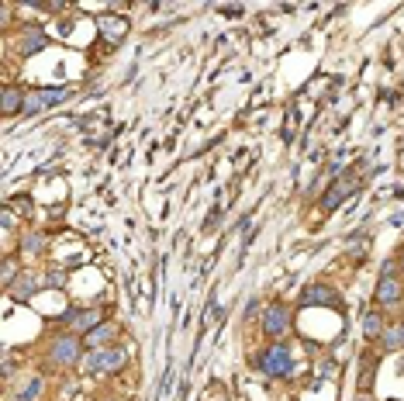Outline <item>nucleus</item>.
Here are the masks:
<instances>
[{"mask_svg":"<svg viewBox=\"0 0 404 401\" xmlns=\"http://www.w3.org/2000/svg\"><path fill=\"white\" fill-rule=\"evenodd\" d=\"M377 343H380V349H384V353H401V349H404V322H391V325H387V332H384Z\"/></svg>","mask_w":404,"mask_h":401,"instance_id":"obj_16","label":"nucleus"},{"mask_svg":"<svg viewBox=\"0 0 404 401\" xmlns=\"http://www.w3.org/2000/svg\"><path fill=\"white\" fill-rule=\"evenodd\" d=\"M118 336H121V329H118L114 322H104V325L90 329V332L83 336V349H87V353H94V349H107V346H118Z\"/></svg>","mask_w":404,"mask_h":401,"instance_id":"obj_11","label":"nucleus"},{"mask_svg":"<svg viewBox=\"0 0 404 401\" xmlns=\"http://www.w3.org/2000/svg\"><path fill=\"white\" fill-rule=\"evenodd\" d=\"M259 329L270 343H280L291 329H294V308H287L284 301H270L263 308V318H259Z\"/></svg>","mask_w":404,"mask_h":401,"instance_id":"obj_4","label":"nucleus"},{"mask_svg":"<svg viewBox=\"0 0 404 401\" xmlns=\"http://www.w3.org/2000/svg\"><path fill=\"white\" fill-rule=\"evenodd\" d=\"M356 191H359V177H356V170H346V173H339V177L332 180V187L321 194L318 207H321V211H335L342 200L353 198Z\"/></svg>","mask_w":404,"mask_h":401,"instance_id":"obj_6","label":"nucleus"},{"mask_svg":"<svg viewBox=\"0 0 404 401\" xmlns=\"http://www.w3.org/2000/svg\"><path fill=\"white\" fill-rule=\"evenodd\" d=\"M45 242H49V235H45V232H21L17 256H21V260H35V256H42V253H45Z\"/></svg>","mask_w":404,"mask_h":401,"instance_id":"obj_13","label":"nucleus"},{"mask_svg":"<svg viewBox=\"0 0 404 401\" xmlns=\"http://www.w3.org/2000/svg\"><path fill=\"white\" fill-rule=\"evenodd\" d=\"M45 45H49V38H45V31H42L38 24H24V28H21V35H17V52H21L24 59L45 52Z\"/></svg>","mask_w":404,"mask_h":401,"instance_id":"obj_12","label":"nucleus"},{"mask_svg":"<svg viewBox=\"0 0 404 401\" xmlns=\"http://www.w3.org/2000/svg\"><path fill=\"white\" fill-rule=\"evenodd\" d=\"M301 308H342V301H339V291L335 288H328V284H307L301 291V298H298Z\"/></svg>","mask_w":404,"mask_h":401,"instance_id":"obj_9","label":"nucleus"},{"mask_svg":"<svg viewBox=\"0 0 404 401\" xmlns=\"http://www.w3.org/2000/svg\"><path fill=\"white\" fill-rule=\"evenodd\" d=\"M398 263H401V274H404V246L398 249Z\"/></svg>","mask_w":404,"mask_h":401,"instance_id":"obj_24","label":"nucleus"},{"mask_svg":"<svg viewBox=\"0 0 404 401\" xmlns=\"http://www.w3.org/2000/svg\"><path fill=\"white\" fill-rule=\"evenodd\" d=\"M42 291H45V270H31V267H24L17 281L7 288V294L14 301H35Z\"/></svg>","mask_w":404,"mask_h":401,"instance_id":"obj_7","label":"nucleus"},{"mask_svg":"<svg viewBox=\"0 0 404 401\" xmlns=\"http://www.w3.org/2000/svg\"><path fill=\"white\" fill-rule=\"evenodd\" d=\"M252 363H256V370H259L263 377H270V381H287V377L294 374V356H291V346H287V343H270L266 349H259V353L252 356Z\"/></svg>","mask_w":404,"mask_h":401,"instance_id":"obj_2","label":"nucleus"},{"mask_svg":"<svg viewBox=\"0 0 404 401\" xmlns=\"http://www.w3.org/2000/svg\"><path fill=\"white\" fill-rule=\"evenodd\" d=\"M87 374H118V370H124L128 367V353H124V346H107V349H94V353H87L83 356V363H80Z\"/></svg>","mask_w":404,"mask_h":401,"instance_id":"obj_5","label":"nucleus"},{"mask_svg":"<svg viewBox=\"0 0 404 401\" xmlns=\"http://www.w3.org/2000/svg\"><path fill=\"white\" fill-rule=\"evenodd\" d=\"M63 325H66V332H73V336H87L90 329H97L107 322V308L104 304H90V308H80V304H70L66 311H63V318H59Z\"/></svg>","mask_w":404,"mask_h":401,"instance_id":"obj_3","label":"nucleus"},{"mask_svg":"<svg viewBox=\"0 0 404 401\" xmlns=\"http://www.w3.org/2000/svg\"><path fill=\"white\" fill-rule=\"evenodd\" d=\"M21 263H24V260H21V256H14V253H7V256H3V274H0V281H3V288H10V284L17 281V274L24 270Z\"/></svg>","mask_w":404,"mask_h":401,"instance_id":"obj_19","label":"nucleus"},{"mask_svg":"<svg viewBox=\"0 0 404 401\" xmlns=\"http://www.w3.org/2000/svg\"><path fill=\"white\" fill-rule=\"evenodd\" d=\"M17 225V214H14V207L10 204H3V232H10Z\"/></svg>","mask_w":404,"mask_h":401,"instance_id":"obj_23","label":"nucleus"},{"mask_svg":"<svg viewBox=\"0 0 404 401\" xmlns=\"http://www.w3.org/2000/svg\"><path fill=\"white\" fill-rule=\"evenodd\" d=\"M66 284H70V274H66L63 267H52V270H45V288L66 291Z\"/></svg>","mask_w":404,"mask_h":401,"instance_id":"obj_20","label":"nucleus"},{"mask_svg":"<svg viewBox=\"0 0 404 401\" xmlns=\"http://www.w3.org/2000/svg\"><path fill=\"white\" fill-rule=\"evenodd\" d=\"M373 301H377V308H380V311H384V308L401 304V301H404L401 277H380V281H377V291H373Z\"/></svg>","mask_w":404,"mask_h":401,"instance_id":"obj_10","label":"nucleus"},{"mask_svg":"<svg viewBox=\"0 0 404 401\" xmlns=\"http://www.w3.org/2000/svg\"><path fill=\"white\" fill-rule=\"evenodd\" d=\"M398 274H401V263H398V256L384 260V267H380V277H398Z\"/></svg>","mask_w":404,"mask_h":401,"instance_id":"obj_22","label":"nucleus"},{"mask_svg":"<svg viewBox=\"0 0 404 401\" xmlns=\"http://www.w3.org/2000/svg\"><path fill=\"white\" fill-rule=\"evenodd\" d=\"M24 97H28V91L24 87H17V84H3V114H17L21 107H24Z\"/></svg>","mask_w":404,"mask_h":401,"instance_id":"obj_17","label":"nucleus"},{"mask_svg":"<svg viewBox=\"0 0 404 401\" xmlns=\"http://www.w3.org/2000/svg\"><path fill=\"white\" fill-rule=\"evenodd\" d=\"M97 24H101V35L107 38V45H118V42L128 35V28H131L128 17H101Z\"/></svg>","mask_w":404,"mask_h":401,"instance_id":"obj_15","label":"nucleus"},{"mask_svg":"<svg viewBox=\"0 0 404 401\" xmlns=\"http://www.w3.org/2000/svg\"><path fill=\"white\" fill-rule=\"evenodd\" d=\"M66 97H70L66 87H38V91H28L21 111H24V114H42V111H49V107H59Z\"/></svg>","mask_w":404,"mask_h":401,"instance_id":"obj_8","label":"nucleus"},{"mask_svg":"<svg viewBox=\"0 0 404 401\" xmlns=\"http://www.w3.org/2000/svg\"><path fill=\"white\" fill-rule=\"evenodd\" d=\"M107 401H114V398H107Z\"/></svg>","mask_w":404,"mask_h":401,"instance_id":"obj_25","label":"nucleus"},{"mask_svg":"<svg viewBox=\"0 0 404 401\" xmlns=\"http://www.w3.org/2000/svg\"><path fill=\"white\" fill-rule=\"evenodd\" d=\"M387 325H391V322H387V315H384L380 308H370V311L363 315V336H366V339H380V336L387 332Z\"/></svg>","mask_w":404,"mask_h":401,"instance_id":"obj_14","label":"nucleus"},{"mask_svg":"<svg viewBox=\"0 0 404 401\" xmlns=\"http://www.w3.org/2000/svg\"><path fill=\"white\" fill-rule=\"evenodd\" d=\"M225 315V308H218V301H211L207 304V311H204V329H211L214 325V318H221Z\"/></svg>","mask_w":404,"mask_h":401,"instance_id":"obj_21","label":"nucleus"},{"mask_svg":"<svg viewBox=\"0 0 404 401\" xmlns=\"http://www.w3.org/2000/svg\"><path fill=\"white\" fill-rule=\"evenodd\" d=\"M45 391V377H28L21 388H17V401H38Z\"/></svg>","mask_w":404,"mask_h":401,"instance_id":"obj_18","label":"nucleus"},{"mask_svg":"<svg viewBox=\"0 0 404 401\" xmlns=\"http://www.w3.org/2000/svg\"><path fill=\"white\" fill-rule=\"evenodd\" d=\"M83 356H87L83 339L73 336V332H59V336L45 346V363H49L52 370H73V367L83 363Z\"/></svg>","mask_w":404,"mask_h":401,"instance_id":"obj_1","label":"nucleus"}]
</instances>
